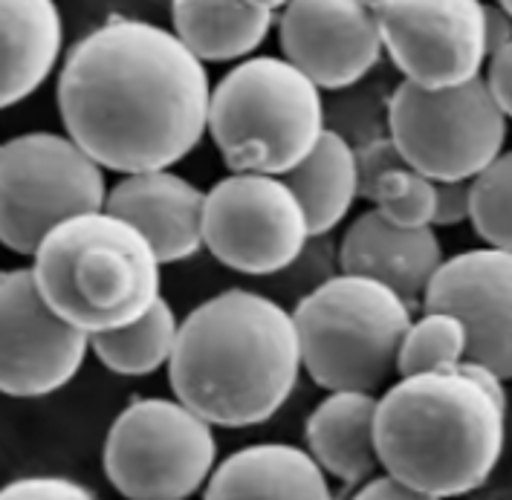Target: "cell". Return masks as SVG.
I'll use <instances>...</instances> for the list:
<instances>
[{
    "label": "cell",
    "mask_w": 512,
    "mask_h": 500,
    "mask_svg": "<svg viewBox=\"0 0 512 500\" xmlns=\"http://www.w3.org/2000/svg\"><path fill=\"white\" fill-rule=\"evenodd\" d=\"M209 73L168 29L113 18L70 50L58 76L67 136L102 168H171L209 128Z\"/></svg>",
    "instance_id": "1"
},
{
    "label": "cell",
    "mask_w": 512,
    "mask_h": 500,
    "mask_svg": "<svg viewBox=\"0 0 512 500\" xmlns=\"http://www.w3.org/2000/svg\"><path fill=\"white\" fill-rule=\"evenodd\" d=\"M301 376L296 324L270 295L226 290L180 321L168 379L174 396L220 428L270 422Z\"/></svg>",
    "instance_id": "2"
},
{
    "label": "cell",
    "mask_w": 512,
    "mask_h": 500,
    "mask_svg": "<svg viewBox=\"0 0 512 500\" xmlns=\"http://www.w3.org/2000/svg\"><path fill=\"white\" fill-rule=\"evenodd\" d=\"M507 408L455 365L400 376L377 399L379 469L420 500L460 498L486 486L501 463Z\"/></svg>",
    "instance_id": "3"
},
{
    "label": "cell",
    "mask_w": 512,
    "mask_h": 500,
    "mask_svg": "<svg viewBox=\"0 0 512 500\" xmlns=\"http://www.w3.org/2000/svg\"><path fill=\"white\" fill-rule=\"evenodd\" d=\"M160 266L131 223L99 209L50 229L29 269L55 316L93 336L125 327L154 307Z\"/></svg>",
    "instance_id": "4"
},
{
    "label": "cell",
    "mask_w": 512,
    "mask_h": 500,
    "mask_svg": "<svg viewBox=\"0 0 512 500\" xmlns=\"http://www.w3.org/2000/svg\"><path fill=\"white\" fill-rule=\"evenodd\" d=\"M411 307L368 275L336 272L293 307L301 368L322 391H377L397 373Z\"/></svg>",
    "instance_id": "5"
},
{
    "label": "cell",
    "mask_w": 512,
    "mask_h": 500,
    "mask_svg": "<svg viewBox=\"0 0 512 500\" xmlns=\"http://www.w3.org/2000/svg\"><path fill=\"white\" fill-rule=\"evenodd\" d=\"M322 131V90L287 58H246L209 96V133L232 171L281 177Z\"/></svg>",
    "instance_id": "6"
},
{
    "label": "cell",
    "mask_w": 512,
    "mask_h": 500,
    "mask_svg": "<svg viewBox=\"0 0 512 500\" xmlns=\"http://www.w3.org/2000/svg\"><path fill=\"white\" fill-rule=\"evenodd\" d=\"M385 128L408 168L434 183L472 180L504 154L507 113L481 76L426 90L400 81L385 105Z\"/></svg>",
    "instance_id": "7"
},
{
    "label": "cell",
    "mask_w": 512,
    "mask_h": 500,
    "mask_svg": "<svg viewBox=\"0 0 512 500\" xmlns=\"http://www.w3.org/2000/svg\"><path fill=\"white\" fill-rule=\"evenodd\" d=\"M102 460L125 498H191L217 466L215 425L180 399H136L110 425Z\"/></svg>",
    "instance_id": "8"
},
{
    "label": "cell",
    "mask_w": 512,
    "mask_h": 500,
    "mask_svg": "<svg viewBox=\"0 0 512 500\" xmlns=\"http://www.w3.org/2000/svg\"><path fill=\"white\" fill-rule=\"evenodd\" d=\"M105 171L70 136L35 131L0 145V246L32 255L58 223L105 209Z\"/></svg>",
    "instance_id": "9"
},
{
    "label": "cell",
    "mask_w": 512,
    "mask_h": 500,
    "mask_svg": "<svg viewBox=\"0 0 512 500\" xmlns=\"http://www.w3.org/2000/svg\"><path fill=\"white\" fill-rule=\"evenodd\" d=\"M310 229L290 185L272 174L232 171L203 203V246L223 266L272 278L301 252Z\"/></svg>",
    "instance_id": "10"
},
{
    "label": "cell",
    "mask_w": 512,
    "mask_h": 500,
    "mask_svg": "<svg viewBox=\"0 0 512 500\" xmlns=\"http://www.w3.org/2000/svg\"><path fill=\"white\" fill-rule=\"evenodd\" d=\"M379 41L405 81L440 90L481 76L486 61L481 0H368Z\"/></svg>",
    "instance_id": "11"
},
{
    "label": "cell",
    "mask_w": 512,
    "mask_h": 500,
    "mask_svg": "<svg viewBox=\"0 0 512 500\" xmlns=\"http://www.w3.org/2000/svg\"><path fill=\"white\" fill-rule=\"evenodd\" d=\"M87 350L90 336L55 316L32 269L0 272V394L38 399L61 391Z\"/></svg>",
    "instance_id": "12"
},
{
    "label": "cell",
    "mask_w": 512,
    "mask_h": 500,
    "mask_svg": "<svg viewBox=\"0 0 512 500\" xmlns=\"http://www.w3.org/2000/svg\"><path fill=\"white\" fill-rule=\"evenodd\" d=\"M423 310L452 313L466 327V359L512 376V252L498 246L443 258L429 278Z\"/></svg>",
    "instance_id": "13"
},
{
    "label": "cell",
    "mask_w": 512,
    "mask_h": 500,
    "mask_svg": "<svg viewBox=\"0 0 512 500\" xmlns=\"http://www.w3.org/2000/svg\"><path fill=\"white\" fill-rule=\"evenodd\" d=\"M284 58L319 90H348L379 64L368 0H290L278 21Z\"/></svg>",
    "instance_id": "14"
},
{
    "label": "cell",
    "mask_w": 512,
    "mask_h": 500,
    "mask_svg": "<svg viewBox=\"0 0 512 500\" xmlns=\"http://www.w3.org/2000/svg\"><path fill=\"white\" fill-rule=\"evenodd\" d=\"M203 203L206 191L168 168H157L125 174L108 191L105 211L131 223L165 266L189 261L203 249Z\"/></svg>",
    "instance_id": "15"
},
{
    "label": "cell",
    "mask_w": 512,
    "mask_h": 500,
    "mask_svg": "<svg viewBox=\"0 0 512 500\" xmlns=\"http://www.w3.org/2000/svg\"><path fill=\"white\" fill-rule=\"evenodd\" d=\"M339 272L368 275L391 287L414 310L443 261V246L432 226L403 229L388 223L377 209L365 211L336 243Z\"/></svg>",
    "instance_id": "16"
},
{
    "label": "cell",
    "mask_w": 512,
    "mask_h": 500,
    "mask_svg": "<svg viewBox=\"0 0 512 500\" xmlns=\"http://www.w3.org/2000/svg\"><path fill=\"white\" fill-rule=\"evenodd\" d=\"M203 495L212 500H327L330 480L307 448L290 443L246 446L217 463Z\"/></svg>",
    "instance_id": "17"
},
{
    "label": "cell",
    "mask_w": 512,
    "mask_h": 500,
    "mask_svg": "<svg viewBox=\"0 0 512 500\" xmlns=\"http://www.w3.org/2000/svg\"><path fill=\"white\" fill-rule=\"evenodd\" d=\"M374 411L377 396L371 391H327L304 425L307 451L345 492L379 472Z\"/></svg>",
    "instance_id": "18"
},
{
    "label": "cell",
    "mask_w": 512,
    "mask_h": 500,
    "mask_svg": "<svg viewBox=\"0 0 512 500\" xmlns=\"http://www.w3.org/2000/svg\"><path fill=\"white\" fill-rule=\"evenodd\" d=\"M61 53L55 0H0V110L29 99Z\"/></svg>",
    "instance_id": "19"
},
{
    "label": "cell",
    "mask_w": 512,
    "mask_h": 500,
    "mask_svg": "<svg viewBox=\"0 0 512 500\" xmlns=\"http://www.w3.org/2000/svg\"><path fill=\"white\" fill-rule=\"evenodd\" d=\"M281 180L301 203L310 235H330L359 197L356 148L345 133L324 128L310 154L281 174Z\"/></svg>",
    "instance_id": "20"
},
{
    "label": "cell",
    "mask_w": 512,
    "mask_h": 500,
    "mask_svg": "<svg viewBox=\"0 0 512 500\" xmlns=\"http://www.w3.org/2000/svg\"><path fill=\"white\" fill-rule=\"evenodd\" d=\"M174 35L203 64L238 61L255 53L272 27V15L246 0H171Z\"/></svg>",
    "instance_id": "21"
},
{
    "label": "cell",
    "mask_w": 512,
    "mask_h": 500,
    "mask_svg": "<svg viewBox=\"0 0 512 500\" xmlns=\"http://www.w3.org/2000/svg\"><path fill=\"white\" fill-rule=\"evenodd\" d=\"M180 321L171 304L157 298L154 307L125 327H113L90 336V347L96 359L119 376H151L160 368H168L174 353Z\"/></svg>",
    "instance_id": "22"
},
{
    "label": "cell",
    "mask_w": 512,
    "mask_h": 500,
    "mask_svg": "<svg viewBox=\"0 0 512 500\" xmlns=\"http://www.w3.org/2000/svg\"><path fill=\"white\" fill-rule=\"evenodd\" d=\"M466 327L452 313L426 310L420 318H411L400 350H397V373L411 376L423 370H452L466 359Z\"/></svg>",
    "instance_id": "23"
},
{
    "label": "cell",
    "mask_w": 512,
    "mask_h": 500,
    "mask_svg": "<svg viewBox=\"0 0 512 500\" xmlns=\"http://www.w3.org/2000/svg\"><path fill=\"white\" fill-rule=\"evenodd\" d=\"M359 197L371 200L374 209L394 226H403V229L432 226L434 180L417 174L405 162L385 168L371 183L362 185Z\"/></svg>",
    "instance_id": "24"
},
{
    "label": "cell",
    "mask_w": 512,
    "mask_h": 500,
    "mask_svg": "<svg viewBox=\"0 0 512 500\" xmlns=\"http://www.w3.org/2000/svg\"><path fill=\"white\" fill-rule=\"evenodd\" d=\"M512 157H495L469 180V217L486 246H512Z\"/></svg>",
    "instance_id": "25"
},
{
    "label": "cell",
    "mask_w": 512,
    "mask_h": 500,
    "mask_svg": "<svg viewBox=\"0 0 512 500\" xmlns=\"http://www.w3.org/2000/svg\"><path fill=\"white\" fill-rule=\"evenodd\" d=\"M339 272V252H336V240L330 235H310L307 243L301 246L296 258L284 266L281 272H275L272 287L281 298L298 301L301 295L322 287L327 278H333Z\"/></svg>",
    "instance_id": "26"
},
{
    "label": "cell",
    "mask_w": 512,
    "mask_h": 500,
    "mask_svg": "<svg viewBox=\"0 0 512 500\" xmlns=\"http://www.w3.org/2000/svg\"><path fill=\"white\" fill-rule=\"evenodd\" d=\"M96 498L90 489H84L76 480L67 477H47V474H35V477H21L12 480L0 489V500H90Z\"/></svg>",
    "instance_id": "27"
},
{
    "label": "cell",
    "mask_w": 512,
    "mask_h": 500,
    "mask_svg": "<svg viewBox=\"0 0 512 500\" xmlns=\"http://www.w3.org/2000/svg\"><path fill=\"white\" fill-rule=\"evenodd\" d=\"M469 217V180L434 183L432 229H449Z\"/></svg>",
    "instance_id": "28"
},
{
    "label": "cell",
    "mask_w": 512,
    "mask_h": 500,
    "mask_svg": "<svg viewBox=\"0 0 512 500\" xmlns=\"http://www.w3.org/2000/svg\"><path fill=\"white\" fill-rule=\"evenodd\" d=\"M486 61V76H481L492 96V102L501 107L507 116L512 113V41L495 47Z\"/></svg>",
    "instance_id": "29"
},
{
    "label": "cell",
    "mask_w": 512,
    "mask_h": 500,
    "mask_svg": "<svg viewBox=\"0 0 512 500\" xmlns=\"http://www.w3.org/2000/svg\"><path fill=\"white\" fill-rule=\"evenodd\" d=\"M353 498L359 500H420L400 477H394L391 472L371 474L368 480H362L353 492Z\"/></svg>",
    "instance_id": "30"
},
{
    "label": "cell",
    "mask_w": 512,
    "mask_h": 500,
    "mask_svg": "<svg viewBox=\"0 0 512 500\" xmlns=\"http://www.w3.org/2000/svg\"><path fill=\"white\" fill-rule=\"evenodd\" d=\"M484 38H486V53H492L501 44L512 41L510 27V12H504L501 6H484Z\"/></svg>",
    "instance_id": "31"
},
{
    "label": "cell",
    "mask_w": 512,
    "mask_h": 500,
    "mask_svg": "<svg viewBox=\"0 0 512 500\" xmlns=\"http://www.w3.org/2000/svg\"><path fill=\"white\" fill-rule=\"evenodd\" d=\"M458 368L463 370V373H469V376L484 388L486 394L507 408V388H504V382H507V379H504V376H498L492 368H486V365H481V362H472V359H463V362H458Z\"/></svg>",
    "instance_id": "32"
},
{
    "label": "cell",
    "mask_w": 512,
    "mask_h": 500,
    "mask_svg": "<svg viewBox=\"0 0 512 500\" xmlns=\"http://www.w3.org/2000/svg\"><path fill=\"white\" fill-rule=\"evenodd\" d=\"M249 6H255V9H264V12H270V15H275L278 9H284L290 0H246Z\"/></svg>",
    "instance_id": "33"
},
{
    "label": "cell",
    "mask_w": 512,
    "mask_h": 500,
    "mask_svg": "<svg viewBox=\"0 0 512 500\" xmlns=\"http://www.w3.org/2000/svg\"><path fill=\"white\" fill-rule=\"evenodd\" d=\"M495 6H501L504 12H512V0H495Z\"/></svg>",
    "instance_id": "34"
}]
</instances>
